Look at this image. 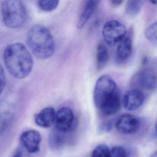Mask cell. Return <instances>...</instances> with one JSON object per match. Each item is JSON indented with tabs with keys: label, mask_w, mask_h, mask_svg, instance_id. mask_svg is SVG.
I'll return each instance as SVG.
<instances>
[{
	"label": "cell",
	"mask_w": 157,
	"mask_h": 157,
	"mask_svg": "<svg viewBox=\"0 0 157 157\" xmlns=\"http://www.w3.org/2000/svg\"><path fill=\"white\" fill-rule=\"evenodd\" d=\"M1 13L3 23L9 28H20L26 20V9L21 0H4Z\"/></svg>",
	"instance_id": "obj_3"
},
{
	"label": "cell",
	"mask_w": 157,
	"mask_h": 157,
	"mask_svg": "<svg viewBox=\"0 0 157 157\" xmlns=\"http://www.w3.org/2000/svg\"><path fill=\"white\" fill-rule=\"evenodd\" d=\"M111 1L113 5L117 6L121 5L124 0H111Z\"/></svg>",
	"instance_id": "obj_24"
},
{
	"label": "cell",
	"mask_w": 157,
	"mask_h": 157,
	"mask_svg": "<svg viewBox=\"0 0 157 157\" xmlns=\"http://www.w3.org/2000/svg\"><path fill=\"white\" fill-rule=\"evenodd\" d=\"M144 94L138 89H134L127 92L123 99L124 107L128 111H135L139 108L144 102Z\"/></svg>",
	"instance_id": "obj_10"
},
{
	"label": "cell",
	"mask_w": 157,
	"mask_h": 157,
	"mask_svg": "<svg viewBox=\"0 0 157 157\" xmlns=\"http://www.w3.org/2000/svg\"><path fill=\"white\" fill-rule=\"evenodd\" d=\"M6 84V78L3 67L0 64V95L3 92Z\"/></svg>",
	"instance_id": "obj_23"
},
{
	"label": "cell",
	"mask_w": 157,
	"mask_h": 157,
	"mask_svg": "<svg viewBox=\"0 0 157 157\" xmlns=\"http://www.w3.org/2000/svg\"><path fill=\"white\" fill-rule=\"evenodd\" d=\"M3 57L7 70L13 78L22 79L31 73L33 60L29 50L23 44L14 43L8 46Z\"/></svg>",
	"instance_id": "obj_1"
},
{
	"label": "cell",
	"mask_w": 157,
	"mask_h": 157,
	"mask_svg": "<svg viewBox=\"0 0 157 157\" xmlns=\"http://www.w3.org/2000/svg\"><path fill=\"white\" fill-rule=\"evenodd\" d=\"M143 4V0H128L125 7L127 15L134 18L139 13Z\"/></svg>",
	"instance_id": "obj_17"
},
{
	"label": "cell",
	"mask_w": 157,
	"mask_h": 157,
	"mask_svg": "<svg viewBox=\"0 0 157 157\" xmlns=\"http://www.w3.org/2000/svg\"><path fill=\"white\" fill-rule=\"evenodd\" d=\"M109 59V54L106 47L102 44H99L96 51V65L98 70L104 67Z\"/></svg>",
	"instance_id": "obj_15"
},
{
	"label": "cell",
	"mask_w": 157,
	"mask_h": 157,
	"mask_svg": "<svg viewBox=\"0 0 157 157\" xmlns=\"http://www.w3.org/2000/svg\"><path fill=\"white\" fill-rule=\"evenodd\" d=\"M27 43L33 54L39 59H48L55 53L56 45L53 36L43 25H34L29 30Z\"/></svg>",
	"instance_id": "obj_2"
},
{
	"label": "cell",
	"mask_w": 157,
	"mask_h": 157,
	"mask_svg": "<svg viewBox=\"0 0 157 157\" xmlns=\"http://www.w3.org/2000/svg\"><path fill=\"white\" fill-rule=\"evenodd\" d=\"M37 2L38 7L41 10L49 12L57 8L59 0H38Z\"/></svg>",
	"instance_id": "obj_18"
},
{
	"label": "cell",
	"mask_w": 157,
	"mask_h": 157,
	"mask_svg": "<svg viewBox=\"0 0 157 157\" xmlns=\"http://www.w3.org/2000/svg\"><path fill=\"white\" fill-rule=\"evenodd\" d=\"M63 133L56 129L51 132L49 136V143L52 149L59 150L63 147L65 140Z\"/></svg>",
	"instance_id": "obj_16"
},
{
	"label": "cell",
	"mask_w": 157,
	"mask_h": 157,
	"mask_svg": "<svg viewBox=\"0 0 157 157\" xmlns=\"http://www.w3.org/2000/svg\"><path fill=\"white\" fill-rule=\"evenodd\" d=\"M152 4L156 5L157 4V0H149Z\"/></svg>",
	"instance_id": "obj_26"
},
{
	"label": "cell",
	"mask_w": 157,
	"mask_h": 157,
	"mask_svg": "<svg viewBox=\"0 0 157 157\" xmlns=\"http://www.w3.org/2000/svg\"><path fill=\"white\" fill-rule=\"evenodd\" d=\"M147 59L146 58H145L143 59V60H142V64H144V65H146L147 63Z\"/></svg>",
	"instance_id": "obj_25"
},
{
	"label": "cell",
	"mask_w": 157,
	"mask_h": 157,
	"mask_svg": "<svg viewBox=\"0 0 157 157\" xmlns=\"http://www.w3.org/2000/svg\"><path fill=\"white\" fill-rule=\"evenodd\" d=\"M140 126V121L137 117L128 113L120 116L115 124L117 131L126 135L135 133L138 130Z\"/></svg>",
	"instance_id": "obj_8"
},
{
	"label": "cell",
	"mask_w": 157,
	"mask_h": 157,
	"mask_svg": "<svg viewBox=\"0 0 157 157\" xmlns=\"http://www.w3.org/2000/svg\"><path fill=\"white\" fill-rule=\"evenodd\" d=\"M55 123L56 129L63 133L72 130L77 124L73 111L67 107L60 108L56 113Z\"/></svg>",
	"instance_id": "obj_6"
},
{
	"label": "cell",
	"mask_w": 157,
	"mask_h": 157,
	"mask_svg": "<svg viewBox=\"0 0 157 157\" xmlns=\"http://www.w3.org/2000/svg\"><path fill=\"white\" fill-rule=\"evenodd\" d=\"M97 5L96 0H88L77 24V28L82 29L93 14Z\"/></svg>",
	"instance_id": "obj_14"
},
{
	"label": "cell",
	"mask_w": 157,
	"mask_h": 157,
	"mask_svg": "<svg viewBox=\"0 0 157 157\" xmlns=\"http://www.w3.org/2000/svg\"><path fill=\"white\" fill-rule=\"evenodd\" d=\"M105 41L110 46H114L126 36L125 26L115 20L105 23L102 30Z\"/></svg>",
	"instance_id": "obj_5"
},
{
	"label": "cell",
	"mask_w": 157,
	"mask_h": 157,
	"mask_svg": "<svg viewBox=\"0 0 157 157\" xmlns=\"http://www.w3.org/2000/svg\"><path fill=\"white\" fill-rule=\"evenodd\" d=\"M116 88L115 82L110 76L103 75L97 80L94 91V101L97 108L114 92Z\"/></svg>",
	"instance_id": "obj_4"
},
{
	"label": "cell",
	"mask_w": 157,
	"mask_h": 157,
	"mask_svg": "<svg viewBox=\"0 0 157 157\" xmlns=\"http://www.w3.org/2000/svg\"><path fill=\"white\" fill-rule=\"evenodd\" d=\"M21 145L29 153H36L40 150L42 141L41 134L36 130L31 129L25 131L20 137Z\"/></svg>",
	"instance_id": "obj_7"
},
{
	"label": "cell",
	"mask_w": 157,
	"mask_h": 157,
	"mask_svg": "<svg viewBox=\"0 0 157 157\" xmlns=\"http://www.w3.org/2000/svg\"><path fill=\"white\" fill-rule=\"evenodd\" d=\"M132 51V40L129 36H126L117 44V56L120 60L127 59L131 56Z\"/></svg>",
	"instance_id": "obj_13"
},
{
	"label": "cell",
	"mask_w": 157,
	"mask_h": 157,
	"mask_svg": "<svg viewBox=\"0 0 157 157\" xmlns=\"http://www.w3.org/2000/svg\"><path fill=\"white\" fill-rule=\"evenodd\" d=\"M128 156L126 150L120 146H116L110 150V157H124Z\"/></svg>",
	"instance_id": "obj_21"
},
{
	"label": "cell",
	"mask_w": 157,
	"mask_h": 157,
	"mask_svg": "<svg viewBox=\"0 0 157 157\" xmlns=\"http://www.w3.org/2000/svg\"><path fill=\"white\" fill-rule=\"evenodd\" d=\"M110 149L105 144H100L96 146L92 152V157H109Z\"/></svg>",
	"instance_id": "obj_19"
},
{
	"label": "cell",
	"mask_w": 157,
	"mask_h": 157,
	"mask_svg": "<svg viewBox=\"0 0 157 157\" xmlns=\"http://www.w3.org/2000/svg\"><path fill=\"white\" fill-rule=\"evenodd\" d=\"M134 80L136 84L142 89L148 91H154L156 90V74L151 70L147 69L140 71L136 74Z\"/></svg>",
	"instance_id": "obj_9"
},
{
	"label": "cell",
	"mask_w": 157,
	"mask_h": 157,
	"mask_svg": "<svg viewBox=\"0 0 157 157\" xmlns=\"http://www.w3.org/2000/svg\"><path fill=\"white\" fill-rule=\"evenodd\" d=\"M145 36L147 39L150 42L153 43L157 42V24L156 22L153 23L146 29Z\"/></svg>",
	"instance_id": "obj_20"
},
{
	"label": "cell",
	"mask_w": 157,
	"mask_h": 157,
	"mask_svg": "<svg viewBox=\"0 0 157 157\" xmlns=\"http://www.w3.org/2000/svg\"><path fill=\"white\" fill-rule=\"evenodd\" d=\"M113 122L112 120H107L102 123L98 127V132L100 134L108 133L110 132L113 127Z\"/></svg>",
	"instance_id": "obj_22"
},
{
	"label": "cell",
	"mask_w": 157,
	"mask_h": 157,
	"mask_svg": "<svg viewBox=\"0 0 157 157\" xmlns=\"http://www.w3.org/2000/svg\"><path fill=\"white\" fill-rule=\"evenodd\" d=\"M56 116L55 108L48 106L42 109L36 115L35 122L38 126L44 128H49L55 123Z\"/></svg>",
	"instance_id": "obj_11"
},
{
	"label": "cell",
	"mask_w": 157,
	"mask_h": 157,
	"mask_svg": "<svg viewBox=\"0 0 157 157\" xmlns=\"http://www.w3.org/2000/svg\"><path fill=\"white\" fill-rule=\"evenodd\" d=\"M121 108V100L118 94L114 92L99 108L102 114L110 116L117 113Z\"/></svg>",
	"instance_id": "obj_12"
}]
</instances>
